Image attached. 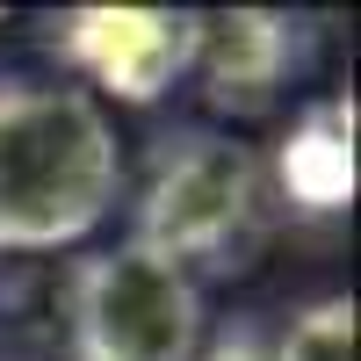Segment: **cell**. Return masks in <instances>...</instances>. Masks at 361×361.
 <instances>
[{
  "mask_svg": "<svg viewBox=\"0 0 361 361\" xmlns=\"http://www.w3.org/2000/svg\"><path fill=\"white\" fill-rule=\"evenodd\" d=\"M123 145L109 109L66 80H0V253H58L109 224Z\"/></svg>",
  "mask_w": 361,
  "mask_h": 361,
  "instance_id": "1",
  "label": "cell"
},
{
  "mask_svg": "<svg viewBox=\"0 0 361 361\" xmlns=\"http://www.w3.org/2000/svg\"><path fill=\"white\" fill-rule=\"evenodd\" d=\"M267 209V173L253 159V145H238L231 130H173L159 137L152 173L137 195V246L166 253L173 267H209V275H238L260 238Z\"/></svg>",
  "mask_w": 361,
  "mask_h": 361,
  "instance_id": "2",
  "label": "cell"
},
{
  "mask_svg": "<svg viewBox=\"0 0 361 361\" xmlns=\"http://www.w3.org/2000/svg\"><path fill=\"white\" fill-rule=\"evenodd\" d=\"M58 311L73 361H195L202 347V275L137 238L80 253L58 282Z\"/></svg>",
  "mask_w": 361,
  "mask_h": 361,
  "instance_id": "3",
  "label": "cell"
},
{
  "mask_svg": "<svg viewBox=\"0 0 361 361\" xmlns=\"http://www.w3.org/2000/svg\"><path fill=\"white\" fill-rule=\"evenodd\" d=\"M51 29L58 58L123 102H159L188 73L195 51V15H159V8H80Z\"/></svg>",
  "mask_w": 361,
  "mask_h": 361,
  "instance_id": "4",
  "label": "cell"
},
{
  "mask_svg": "<svg viewBox=\"0 0 361 361\" xmlns=\"http://www.w3.org/2000/svg\"><path fill=\"white\" fill-rule=\"evenodd\" d=\"M296 66V22L260 15V8H231V15H195V51L188 73H202L209 109H267L275 87Z\"/></svg>",
  "mask_w": 361,
  "mask_h": 361,
  "instance_id": "5",
  "label": "cell"
},
{
  "mask_svg": "<svg viewBox=\"0 0 361 361\" xmlns=\"http://www.w3.org/2000/svg\"><path fill=\"white\" fill-rule=\"evenodd\" d=\"M267 361H354V296L304 304L282 325V340H267Z\"/></svg>",
  "mask_w": 361,
  "mask_h": 361,
  "instance_id": "6",
  "label": "cell"
},
{
  "mask_svg": "<svg viewBox=\"0 0 361 361\" xmlns=\"http://www.w3.org/2000/svg\"><path fill=\"white\" fill-rule=\"evenodd\" d=\"M195 361H267V333H260L253 318H238V325H224L217 340H202Z\"/></svg>",
  "mask_w": 361,
  "mask_h": 361,
  "instance_id": "7",
  "label": "cell"
}]
</instances>
